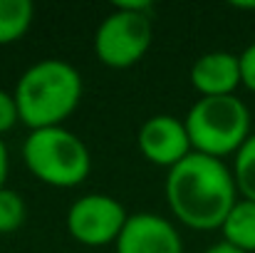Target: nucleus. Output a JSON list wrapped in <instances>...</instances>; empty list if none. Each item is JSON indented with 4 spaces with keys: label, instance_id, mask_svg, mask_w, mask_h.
Masks as SVG:
<instances>
[{
    "label": "nucleus",
    "instance_id": "nucleus-1",
    "mask_svg": "<svg viewBox=\"0 0 255 253\" xmlns=\"http://www.w3.org/2000/svg\"><path fill=\"white\" fill-rule=\"evenodd\" d=\"M238 199L233 171L223 159L191 152L183 162L169 169V209L183 226L193 231H221Z\"/></svg>",
    "mask_w": 255,
    "mask_h": 253
},
{
    "label": "nucleus",
    "instance_id": "nucleus-16",
    "mask_svg": "<svg viewBox=\"0 0 255 253\" xmlns=\"http://www.w3.org/2000/svg\"><path fill=\"white\" fill-rule=\"evenodd\" d=\"M7 169H10V159H7V147H5V142L0 139V189L5 186V179H7Z\"/></svg>",
    "mask_w": 255,
    "mask_h": 253
},
{
    "label": "nucleus",
    "instance_id": "nucleus-8",
    "mask_svg": "<svg viewBox=\"0 0 255 253\" xmlns=\"http://www.w3.org/2000/svg\"><path fill=\"white\" fill-rule=\"evenodd\" d=\"M114 246L117 253H183L176 226L151 211L131 214Z\"/></svg>",
    "mask_w": 255,
    "mask_h": 253
},
{
    "label": "nucleus",
    "instance_id": "nucleus-7",
    "mask_svg": "<svg viewBox=\"0 0 255 253\" xmlns=\"http://www.w3.org/2000/svg\"><path fill=\"white\" fill-rule=\"evenodd\" d=\"M136 144H139V152L144 154V159L164 169H173L193 152L183 119H178L173 114L149 117L139 129Z\"/></svg>",
    "mask_w": 255,
    "mask_h": 253
},
{
    "label": "nucleus",
    "instance_id": "nucleus-6",
    "mask_svg": "<svg viewBox=\"0 0 255 253\" xmlns=\"http://www.w3.org/2000/svg\"><path fill=\"white\" fill-rule=\"evenodd\" d=\"M127 209L107 194H85L67 211V231L82 246H109L117 244L127 226Z\"/></svg>",
    "mask_w": 255,
    "mask_h": 253
},
{
    "label": "nucleus",
    "instance_id": "nucleus-2",
    "mask_svg": "<svg viewBox=\"0 0 255 253\" xmlns=\"http://www.w3.org/2000/svg\"><path fill=\"white\" fill-rule=\"evenodd\" d=\"M82 75L75 65L50 57L30 65L15 84L20 122L32 129L62 127L82 102Z\"/></svg>",
    "mask_w": 255,
    "mask_h": 253
},
{
    "label": "nucleus",
    "instance_id": "nucleus-18",
    "mask_svg": "<svg viewBox=\"0 0 255 253\" xmlns=\"http://www.w3.org/2000/svg\"><path fill=\"white\" fill-rule=\"evenodd\" d=\"M236 7H243V10H255V2H236Z\"/></svg>",
    "mask_w": 255,
    "mask_h": 253
},
{
    "label": "nucleus",
    "instance_id": "nucleus-13",
    "mask_svg": "<svg viewBox=\"0 0 255 253\" xmlns=\"http://www.w3.org/2000/svg\"><path fill=\"white\" fill-rule=\"evenodd\" d=\"M27 209L22 196L15 189L2 186L0 189V234H12L25 224Z\"/></svg>",
    "mask_w": 255,
    "mask_h": 253
},
{
    "label": "nucleus",
    "instance_id": "nucleus-14",
    "mask_svg": "<svg viewBox=\"0 0 255 253\" xmlns=\"http://www.w3.org/2000/svg\"><path fill=\"white\" fill-rule=\"evenodd\" d=\"M17 122H20V112H17V104H15V94L0 89V139Z\"/></svg>",
    "mask_w": 255,
    "mask_h": 253
},
{
    "label": "nucleus",
    "instance_id": "nucleus-4",
    "mask_svg": "<svg viewBox=\"0 0 255 253\" xmlns=\"http://www.w3.org/2000/svg\"><path fill=\"white\" fill-rule=\"evenodd\" d=\"M22 159L35 179L55 189H75L92 171L87 144L65 124L32 129L22 144Z\"/></svg>",
    "mask_w": 255,
    "mask_h": 253
},
{
    "label": "nucleus",
    "instance_id": "nucleus-3",
    "mask_svg": "<svg viewBox=\"0 0 255 253\" xmlns=\"http://www.w3.org/2000/svg\"><path fill=\"white\" fill-rule=\"evenodd\" d=\"M183 124L191 139V149L213 159L236 157V152L253 134L251 109L236 94L196 99L183 117Z\"/></svg>",
    "mask_w": 255,
    "mask_h": 253
},
{
    "label": "nucleus",
    "instance_id": "nucleus-15",
    "mask_svg": "<svg viewBox=\"0 0 255 253\" xmlns=\"http://www.w3.org/2000/svg\"><path fill=\"white\" fill-rule=\"evenodd\" d=\"M238 57H241V82L251 92H255V42H251Z\"/></svg>",
    "mask_w": 255,
    "mask_h": 253
},
{
    "label": "nucleus",
    "instance_id": "nucleus-12",
    "mask_svg": "<svg viewBox=\"0 0 255 253\" xmlns=\"http://www.w3.org/2000/svg\"><path fill=\"white\" fill-rule=\"evenodd\" d=\"M233 179L241 199L255 201V134L246 139V144L233 157Z\"/></svg>",
    "mask_w": 255,
    "mask_h": 253
},
{
    "label": "nucleus",
    "instance_id": "nucleus-9",
    "mask_svg": "<svg viewBox=\"0 0 255 253\" xmlns=\"http://www.w3.org/2000/svg\"><path fill=\"white\" fill-rule=\"evenodd\" d=\"M191 84L201 97H228L241 87V57L236 52L213 50L191 65Z\"/></svg>",
    "mask_w": 255,
    "mask_h": 253
},
{
    "label": "nucleus",
    "instance_id": "nucleus-5",
    "mask_svg": "<svg viewBox=\"0 0 255 253\" xmlns=\"http://www.w3.org/2000/svg\"><path fill=\"white\" fill-rule=\"evenodd\" d=\"M151 37V2H117L94 32V55L107 67L127 70L146 55Z\"/></svg>",
    "mask_w": 255,
    "mask_h": 253
},
{
    "label": "nucleus",
    "instance_id": "nucleus-11",
    "mask_svg": "<svg viewBox=\"0 0 255 253\" xmlns=\"http://www.w3.org/2000/svg\"><path fill=\"white\" fill-rule=\"evenodd\" d=\"M35 17V5L30 0H0V45L20 40Z\"/></svg>",
    "mask_w": 255,
    "mask_h": 253
},
{
    "label": "nucleus",
    "instance_id": "nucleus-10",
    "mask_svg": "<svg viewBox=\"0 0 255 253\" xmlns=\"http://www.w3.org/2000/svg\"><path fill=\"white\" fill-rule=\"evenodd\" d=\"M221 234L223 244L243 253H255V201L238 199L231 214L226 216Z\"/></svg>",
    "mask_w": 255,
    "mask_h": 253
},
{
    "label": "nucleus",
    "instance_id": "nucleus-17",
    "mask_svg": "<svg viewBox=\"0 0 255 253\" xmlns=\"http://www.w3.org/2000/svg\"><path fill=\"white\" fill-rule=\"evenodd\" d=\"M203 253H243V251H238V249H233V246H228V244H213L211 249H206Z\"/></svg>",
    "mask_w": 255,
    "mask_h": 253
}]
</instances>
